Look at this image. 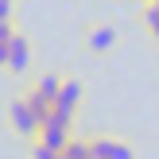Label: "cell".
I'll return each mask as SVG.
<instances>
[{
  "label": "cell",
  "mask_w": 159,
  "mask_h": 159,
  "mask_svg": "<svg viewBox=\"0 0 159 159\" xmlns=\"http://www.w3.org/2000/svg\"><path fill=\"white\" fill-rule=\"evenodd\" d=\"M144 4H159V0H144Z\"/></svg>",
  "instance_id": "obj_9"
},
{
  "label": "cell",
  "mask_w": 159,
  "mask_h": 159,
  "mask_svg": "<svg viewBox=\"0 0 159 159\" xmlns=\"http://www.w3.org/2000/svg\"><path fill=\"white\" fill-rule=\"evenodd\" d=\"M93 159H105V155H93Z\"/></svg>",
  "instance_id": "obj_10"
},
{
  "label": "cell",
  "mask_w": 159,
  "mask_h": 159,
  "mask_svg": "<svg viewBox=\"0 0 159 159\" xmlns=\"http://www.w3.org/2000/svg\"><path fill=\"white\" fill-rule=\"evenodd\" d=\"M89 148H93V155H105V159H136V148L120 136H97V140H89Z\"/></svg>",
  "instance_id": "obj_3"
},
{
  "label": "cell",
  "mask_w": 159,
  "mask_h": 159,
  "mask_svg": "<svg viewBox=\"0 0 159 159\" xmlns=\"http://www.w3.org/2000/svg\"><path fill=\"white\" fill-rule=\"evenodd\" d=\"M8 128L16 132V136H23V140H35L39 136V116L31 113V105H27V97H12V105H8Z\"/></svg>",
  "instance_id": "obj_2"
},
{
  "label": "cell",
  "mask_w": 159,
  "mask_h": 159,
  "mask_svg": "<svg viewBox=\"0 0 159 159\" xmlns=\"http://www.w3.org/2000/svg\"><path fill=\"white\" fill-rule=\"evenodd\" d=\"M144 27H148V35L159 43V8L155 4H144Z\"/></svg>",
  "instance_id": "obj_8"
},
{
  "label": "cell",
  "mask_w": 159,
  "mask_h": 159,
  "mask_svg": "<svg viewBox=\"0 0 159 159\" xmlns=\"http://www.w3.org/2000/svg\"><path fill=\"white\" fill-rule=\"evenodd\" d=\"M31 66V43H27V35H20L16 31L12 35V43H8V74H23V70Z\"/></svg>",
  "instance_id": "obj_5"
},
{
  "label": "cell",
  "mask_w": 159,
  "mask_h": 159,
  "mask_svg": "<svg viewBox=\"0 0 159 159\" xmlns=\"http://www.w3.org/2000/svg\"><path fill=\"white\" fill-rule=\"evenodd\" d=\"M155 8H159V4H155Z\"/></svg>",
  "instance_id": "obj_11"
},
{
  "label": "cell",
  "mask_w": 159,
  "mask_h": 159,
  "mask_svg": "<svg viewBox=\"0 0 159 159\" xmlns=\"http://www.w3.org/2000/svg\"><path fill=\"white\" fill-rule=\"evenodd\" d=\"M78 105H82V82H78V78H62V89H58V101H54V113H62V116L74 120Z\"/></svg>",
  "instance_id": "obj_4"
},
{
  "label": "cell",
  "mask_w": 159,
  "mask_h": 159,
  "mask_svg": "<svg viewBox=\"0 0 159 159\" xmlns=\"http://www.w3.org/2000/svg\"><path fill=\"white\" fill-rule=\"evenodd\" d=\"M58 89H62V78L54 74V70H47V74H39V82L31 85V93H23V97H27V105H31V113L39 116V124L51 116L54 101H58Z\"/></svg>",
  "instance_id": "obj_1"
},
{
  "label": "cell",
  "mask_w": 159,
  "mask_h": 159,
  "mask_svg": "<svg viewBox=\"0 0 159 159\" xmlns=\"http://www.w3.org/2000/svg\"><path fill=\"white\" fill-rule=\"evenodd\" d=\"M85 47H89L93 54H109L116 47V27L113 23H93V27L85 31Z\"/></svg>",
  "instance_id": "obj_6"
},
{
  "label": "cell",
  "mask_w": 159,
  "mask_h": 159,
  "mask_svg": "<svg viewBox=\"0 0 159 159\" xmlns=\"http://www.w3.org/2000/svg\"><path fill=\"white\" fill-rule=\"evenodd\" d=\"M62 155H66V159H93V148H89V140L74 136L66 148H62Z\"/></svg>",
  "instance_id": "obj_7"
}]
</instances>
